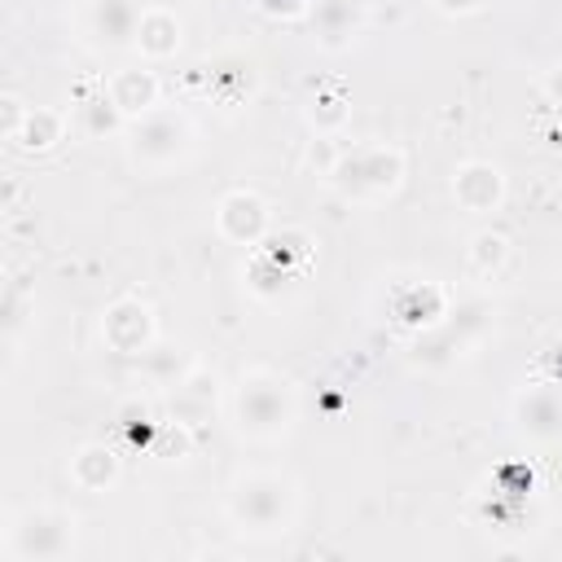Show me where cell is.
I'll list each match as a JSON object with an SVG mask.
<instances>
[{"label": "cell", "mask_w": 562, "mask_h": 562, "mask_svg": "<svg viewBox=\"0 0 562 562\" xmlns=\"http://www.w3.org/2000/svg\"><path fill=\"white\" fill-rule=\"evenodd\" d=\"M294 386L272 369H246L233 386V422L246 439H277L294 422Z\"/></svg>", "instance_id": "obj_1"}, {"label": "cell", "mask_w": 562, "mask_h": 562, "mask_svg": "<svg viewBox=\"0 0 562 562\" xmlns=\"http://www.w3.org/2000/svg\"><path fill=\"white\" fill-rule=\"evenodd\" d=\"M294 514V483L268 470H250L228 487V518L241 531H285Z\"/></svg>", "instance_id": "obj_2"}, {"label": "cell", "mask_w": 562, "mask_h": 562, "mask_svg": "<svg viewBox=\"0 0 562 562\" xmlns=\"http://www.w3.org/2000/svg\"><path fill=\"white\" fill-rule=\"evenodd\" d=\"M193 119L184 110H149L127 132V162L140 171H167L193 149Z\"/></svg>", "instance_id": "obj_3"}, {"label": "cell", "mask_w": 562, "mask_h": 562, "mask_svg": "<svg viewBox=\"0 0 562 562\" xmlns=\"http://www.w3.org/2000/svg\"><path fill=\"white\" fill-rule=\"evenodd\" d=\"M404 176V154L395 145H364V149H351V158H338L334 167V184L347 193V198H386Z\"/></svg>", "instance_id": "obj_4"}, {"label": "cell", "mask_w": 562, "mask_h": 562, "mask_svg": "<svg viewBox=\"0 0 562 562\" xmlns=\"http://www.w3.org/2000/svg\"><path fill=\"white\" fill-rule=\"evenodd\" d=\"M140 13H145V0H83L79 31L92 48H127L136 44Z\"/></svg>", "instance_id": "obj_5"}, {"label": "cell", "mask_w": 562, "mask_h": 562, "mask_svg": "<svg viewBox=\"0 0 562 562\" xmlns=\"http://www.w3.org/2000/svg\"><path fill=\"white\" fill-rule=\"evenodd\" d=\"M101 338L119 351V356H145L149 342H154V316H149V303L140 299H114L101 316Z\"/></svg>", "instance_id": "obj_6"}, {"label": "cell", "mask_w": 562, "mask_h": 562, "mask_svg": "<svg viewBox=\"0 0 562 562\" xmlns=\"http://www.w3.org/2000/svg\"><path fill=\"white\" fill-rule=\"evenodd\" d=\"M215 224H220V233H224L228 241L255 246V241L263 237V228H268V202H263L259 193H250V189H233V193L220 198Z\"/></svg>", "instance_id": "obj_7"}, {"label": "cell", "mask_w": 562, "mask_h": 562, "mask_svg": "<svg viewBox=\"0 0 562 562\" xmlns=\"http://www.w3.org/2000/svg\"><path fill=\"white\" fill-rule=\"evenodd\" d=\"M452 198H457L470 215L496 211L501 198H505V176H501V167H492V162H465V167H457V176H452Z\"/></svg>", "instance_id": "obj_8"}, {"label": "cell", "mask_w": 562, "mask_h": 562, "mask_svg": "<svg viewBox=\"0 0 562 562\" xmlns=\"http://www.w3.org/2000/svg\"><path fill=\"white\" fill-rule=\"evenodd\" d=\"M136 48L149 57V61H162L180 48V18L176 9L167 4H145L140 22H136Z\"/></svg>", "instance_id": "obj_9"}, {"label": "cell", "mask_w": 562, "mask_h": 562, "mask_svg": "<svg viewBox=\"0 0 562 562\" xmlns=\"http://www.w3.org/2000/svg\"><path fill=\"white\" fill-rule=\"evenodd\" d=\"M105 97L114 101V110L123 119H140V114H149L158 105V79H154V70H119L110 79Z\"/></svg>", "instance_id": "obj_10"}, {"label": "cell", "mask_w": 562, "mask_h": 562, "mask_svg": "<svg viewBox=\"0 0 562 562\" xmlns=\"http://www.w3.org/2000/svg\"><path fill=\"white\" fill-rule=\"evenodd\" d=\"M518 430L531 439H558L562 435V395L558 391L518 395Z\"/></svg>", "instance_id": "obj_11"}, {"label": "cell", "mask_w": 562, "mask_h": 562, "mask_svg": "<svg viewBox=\"0 0 562 562\" xmlns=\"http://www.w3.org/2000/svg\"><path fill=\"white\" fill-rule=\"evenodd\" d=\"M70 479L83 487V492H105L114 479H119V457L114 448L105 443H83L70 461Z\"/></svg>", "instance_id": "obj_12"}, {"label": "cell", "mask_w": 562, "mask_h": 562, "mask_svg": "<svg viewBox=\"0 0 562 562\" xmlns=\"http://www.w3.org/2000/svg\"><path fill=\"white\" fill-rule=\"evenodd\" d=\"M312 26L325 48H342L356 35V4L351 0H312Z\"/></svg>", "instance_id": "obj_13"}, {"label": "cell", "mask_w": 562, "mask_h": 562, "mask_svg": "<svg viewBox=\"0 0 562 562\" xmlns=\"http://www.w3.org/2000/svg\"><path fill=\"white\" fill-rule=\"evenodd\" d=\"M22 149H48L61 140V114L57 110H26L18 136H13Z\"/></svg>", "instance_id": "obj_14"}, {"label": "cell", "mask_w": 562, "mask_h": 562, "mask_svg": "<svg viewBox=\"0 0 562 562\" xmlns=\"http://www.w3.org/2000/svg\"><path fill=\"white\" fill-rule=\"evenodd\" d=\"M505 255H509V241H505L501 233H479V237L470 241V268H474L479 277H492V272L505 263Z\"/></svg>", "instance_id": "obj_15"}, {"label": "cell", "mask_w": 562, "mask_h": 562, "mask_svg": "<svg viewBox=\"0 0 562 562\" xmlns=\"http://www.w3.org/2000/svg\"><path fill=\"white\" fill-rule=\"evenodd\" d=\"M307 114H312L316 132H321V136H329V132H338V127H342V119H347V101H342L338 92H316Z\"/></svg>", "instance_id": "obj_16"}, {"label": "cell", "mask_w": 562, "mask_h": 562, "mask_svg": "<svg viewBox=\"0 0 562 562\" xmlns=\"http://www.w3.org/2000/svg\"><path fill=\"white\" fill-rule=\"evenodd\" d=\"M338 158H342V154L334 149V140H329V136H316V140H312V149H307V162H312V167H316V176H325V180L334 176Z\"/></svg>", "instance_id": "obj_17"}, {"label": "cell", "mask_w": 562, "mask_h": 562, "mask_svg": "<svg viewBox=\"0 0 562 562\" xmlns=\"http://www.w3.org/2000/svg\"><path fill=\"white\" fill-rule=\"evenodd\" d=\"M439 13H474L483 0H430Z\"/></svg>", "instance_id": "obj_18"}, {"label": "cell", "mask_w": 562, "mask_h": 562, "mask_svg": "<svg viewBox=\"0 0 562 562\" xmlns=\"http://www.w3.org/2000/svg\"><path fill=\"white\" fill-rule=\"evenodd\" d=\"M544 92L562 105V66H553V70H544Z\"/></svg>", "instance_id": "obj_19"}, {"label": "cell", "mask_w": 562, "mask_h": 562, "mask_svg": "<svg viewBox=\"0 0 562 562\" xmlns=\"http://www.w3.org/2000/svg\"><path fill=\"white\" fill-rule=\"evenodd\" d=\"M149 4H167V9H171V4H176V0H149Z\"/></svg>", "instance_id": "obj_20"}]
</instances>
